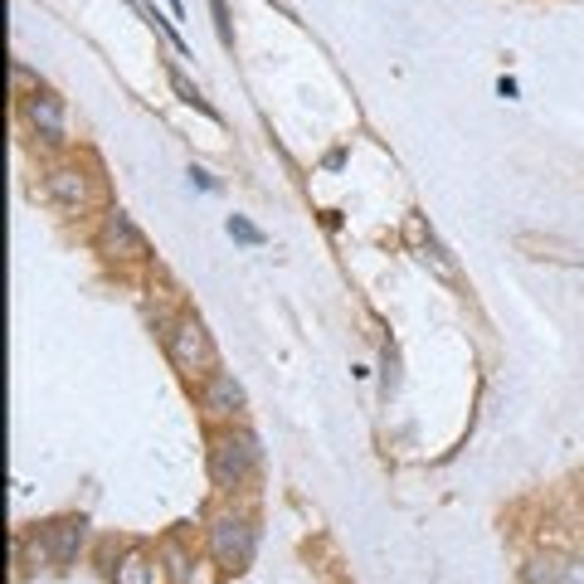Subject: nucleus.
Masks as SVG:
<instances>
[{"instance_id": "ddd939ff", "label": "nucleus", "mask_w": 584, "mask_h": 584, "mask_svg": "<svg viewBox=\"0 0 584 584\" xmlns=\"http://www.w3.org/2000/svg\"><path fill=\"white\" fill-rule=\"evenodd\" d=\"M10 83H15L20 93H39V88H30V73L20 69V64H10Z\"/></svg>"}, {"instance_id": "f257e3e1", "label": "nucleus", "mask_w": 584, "mask_h": 584, "mask_svg": "<svg viewBox=\"0 0 584 584\" xmlns=\"http://www.w3.org/2000/svg\"><path fill=\"white\" fill-rule=\"evenodd\" d=\"M166 351H171V361L181 365L185 375H215L219 370L215 341H210L200 317H176L171 331H166Z\"/></svg>"}, {"instance_id": "7ed1b4c3", "label": "nucleus", "mask_w": 584, "mask_h": 584, "mask_svg": "<svg viewBox=\"0 0 584 584\" xmlns=\"http://www.w3.org/2000/svg\"><path fill=\"white\" fill-rule=\"evenodd\" d=\"M210 550H215L219 565H229V570L249 565V555H254V526H249V516L219 511L215 521H210Z\"/></svg>"}, {"instance_id": "9d476101", "label": "nucleus", "mask_w": 584, "mask_h": 584, "mask_svg": "<svg viewBox=\"0 0 584 584\" xmlns=\"http://www.w3.org/2000/svg\"><path fill=\"white\" fill-rule=\"evenodd\" d=\"M117 584H156V565L146 560L142 550H132V555L117 565Z\"/></svg>"}, {"instance_id": "39448f33", "label": "nucleus", "mask_w": 584, "mask_h": 584, "mask_svg": "<svg viewBox=\"0 0 584 584\" xmlns=\"http://www.w3.org/2000/svg\"><path fill=\"white\" fill-rule=\"evenodd\" d=\"M44 195H49L54 205H64V210H83L88 195H93V185H88V176H83L78 166H54V171L44 176Z\"/></svg>"}, {"instance_id": "4468645a", "label": "nucleus", "mask_w": 584, "mask_h": 584, "mask_svg": "<svg viewBox=\"0 0 584 584\" xmlns=\"http://www.w3.org/2000/svg\"><path fill=\"white\" fill-rule=\"evenodd\" d=\"M570 584H584V565H570Z\"/></svg>"}, {"instance_id": "f8f14e48", "label": "nucleus", "mask_w": 584, "mask_h": 584, "mask_svg": "<svg viewBox=\"0 0 584 584\" xmlns=\"http://www.w3.org/2000/svg\"><path fill=\"white\" fill-rule=\"evenodd\" d=\"M229 234H239L244 244H258V229L254 224H244V219H229Z\"/></svg>"}, {"instance_id": "0eeeda50", "label": "nucleus", "mask_w": 584, "mask_h": 584, "mask_svg": "<svg viewBox=\"0 0 584 584\" xmlns=\"http://www.w3.org/2000/svg\"><path fill=\"white\" fill-rule=\"evenodd\" d=\"M205 409L224 419V414H239L244 409V385L229 375V370H215V375H205Z\"/></svg>"}, {"instance_id": "20e7f679", "label": "nucleus", "mask_w": 584, "mask_h": 584, "mask_svg": "<svg viewBox=\"0 0 584 584\" xmlns=\"http://www.w3.org/2000/svg\"><path fill=\"white\" fill-rule=\"evenodd\" d=\"M98 244H103L108 258H142L146 254V234L137 229V219L127 215V210H112V215L103 219Z\"/></svg>"}, {"instance_id": "6e6552de", "label": "nucleus", "mask_w": 584, "mask_h": 584, "mask_svg": "<svg viewBox=\"0 0 584 584\" xmlns=\"http://www.w3.org/2000/svg\"><path fill=\"white\" fill-rule=\"evenodd\" d=\"M526 584H570V565L555 555H536L526 560Z\"/></svg>"}, {"instance_id": "423d86ee", "label": "nucleus", "mask_w": 584, "mask_h": 584, "mask_svg": "<svg viewBox=\"0 0 584 584\" xmlns=\"http://www.w3.org/2000/svg\"><path fill=\"white\" fill-rule=\"evenodd\" d=\"M25 112H30L35 132H44L49 142H64V137H69V117H64V103H59L54 93H30V98H25Z\"/></svg>"}, {"instance_id": "9b49d317", "label": "nucleus", "mask_w": 584, "mask_h": 584, "mask_svg": "<svg viewBox=\"0 0 584 584\" xmlns=\"http://www.w3.org/2000/svg\"><path fill=\"white\" fill-rule=\"evenodd\" d=\"M171 83H176V93H181L185 103H195V108H205V98H200V88H195V83H190V78H185L181 69H171ZM210 112V108H205Z\"/></svg>"}, {"instance_id": "1a4fd4ad", "label": "nucleus", "mask_w": 584, "mask_h": 584, "mask_svg": "<svg viewBox=\"0 0 584 584\" xmlns=\"http://www.w3.org/2000/svg\"><path fill=\"white\" fill-rule=\"evenodd\" d=\"M78 541H83V526H78V521H54V526H49V555H54V560H69L73 550H78Z\"/></svg>"}, {"instance_id": "f03ea898", "label": "nucleus", "mask_w": 584, "mask_h": 584, "mask_svg": "<svg viewBox=\"0 0 584 584\" xmlns=\"http://www.w3.org/2000/svg\"><path fill=\"white\" fill-rule=\"evenodd\" d=\"M258 468V443L254 434H219L210 448V473L219 487H244Z\"/></svg>"}]
</instances>
